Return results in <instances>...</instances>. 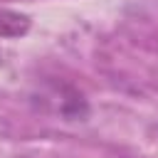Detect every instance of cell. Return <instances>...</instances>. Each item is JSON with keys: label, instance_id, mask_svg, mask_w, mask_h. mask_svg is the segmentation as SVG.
Masks as SVG:
<instances>
[{"label": "cell", "instance_id": "obj_2", "mask_svg": "<svg viewBox=\"0 0 158 158\" xmlns=\"http://www.w3.org/2000/svg\"><path fill=\"white\" fill-rule=\"evenodd\" d=\"M0 2H5V0H0Z\"/></svg>", "mask_w": 158, "mask_h": 158}, {"label": "cell", "instance_id": "obj_1", "mask_svg": "<svg viewBox=\"0 0 158 158\" xmlns=\"http://www.w3.org/2000/svg\"><path fill=\"white\" fill-rule=\"evenodd\" d=\"M30 32V17L7 7H0V37H22Z\"/></svg>", "mask_w": 158, "mask_h": 158}]
</instances>
